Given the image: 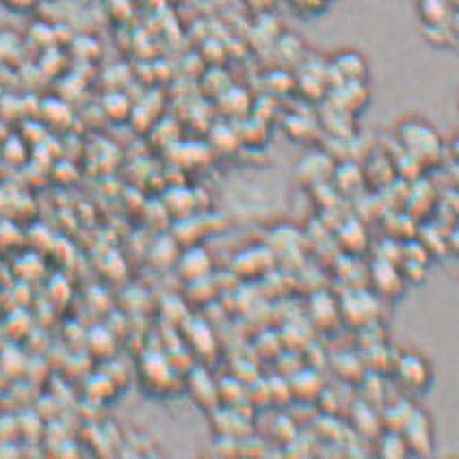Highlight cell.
Segmentation results:
<instances>
[{
  "mask_svg": "<svg viewBox=\"0 0 459 459\" xmlns=\"http://www.w3.org/2000/svg\"><path fill=\"white\" fill-rule=\"evenodd\" d=\"M399 134L403 145H408L410 152L419 156V159L436 154L437 148H440V139H437L436 130L429 124L422 122V119H408V122H403V126L399 128Z\"/></svg>",
  "mask_w": 459,
  "mask_h": 459,
  "instance_id": "obj_1",
  "label": "cell"
},
{
  "mask_svg": "<svg viewBox=\"0 0 459 459\" xmlns=\"http://www.w3.org/2000/svg\"><path fill=\"white\" fill-rule=\"evenodd\" d=\"M330 74H338V82H364L368 76V64L362 52L338 50L330 61Z\"/></svg>",
  "mask_w": 459,
  "mask_h": 459,
  "instance_id": "obj_3",
  "label": "cell"
},
{
  "mask_svg": "<svg viewBox=\"0 0 459 459\" xmlns=\"http://www.w3.org/2000/svg\"><path fill=\"white\" fill-rule=\"evenodd\" d=\"M401 437H403L405 446L410 451L419 453V455H427L434 446V427H431V419L425 411H411L408 422L401 429Z\"/></svg>",
  "mask_w": 459,
  "mask_h": 459,
  "instance_id": "obj_2",
  "label": "cell"
},
{
  "mask_svg": "<svg viewBox=\"0 0 459 459\" xmlns=\"http://www.w3.org/2000/svg\"><path fill=\"white\" fill-rule=\"evenodd\" d=\"M396 375H399L401 384L408 385L411 390L427 388V384L431 382V368L429 364L425 362V358L420 356H408L401 359L399 368H396Z\"/></svg>",
  "mask_w": 459,
  "mask_h": 459,
  "instance_id": "obj_4",
  "label": "cell"
},
{
  "mask_svg": "<svg viewBox=\"0 0 459 459\" xmlns=\"http://www.w3.org/2000/svg\"><path fill=\"white\" fill-rule=\"evenodd\" d=\"M333 174V167H332V160L327 159L325 154H310L306 156L304 160H299V165H297V178L304 180L306 185H321L319 180L327 178V176Z\"/></svg>",
  "mask_w": 459,
  "mask_h": 459,
  "instance_id": "obj_5",
  "label": "cell"
}]
</instances>
